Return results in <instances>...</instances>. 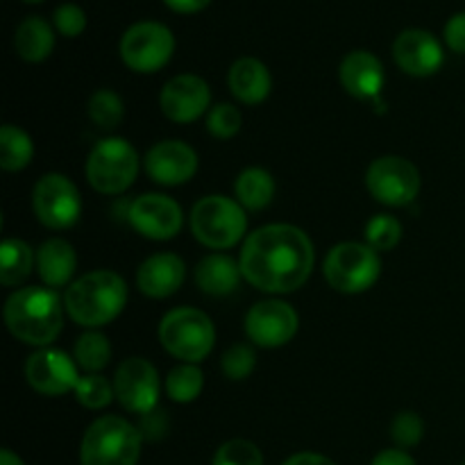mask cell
<instances>
[{
	"instance_id": "37",
	"label": "cell",
	"mask_w": 465,
	"mask_h": 465,
	"mask_svg": "<svg viewBox=\"0 0 465 465\" xmlns=\"http://www.w3.org/2000/svg\"><path fill=\"white\" fill-rule=\"evenodd\" d=\"M53 25L59 35L64 36H80L86 30V14L80 5L75 3H64L54 9L53 14Z\"/></svg>"
},
{
	"instance_id": "40",
	"label": "cell",
	"mask_w": 465,
	"mask_h": 465,
	"mask_svg": "<svg viewBox=\"0 0 465 465\" xmlns=\"http://www.w3.org/2000/svg\"><path fill=\"white\" fill-rule=\"evenodd\" d=\"M371 465H416V461H413V457H409L404 450L391 448V450H384V452L377 454V457L372 459Z\"/></svg>"
},
{
	"instance_id": "35",
	"label": "cell",
	"mask_w": 465,
	"mask_h": 465,
	"mask_svg": "<svg viewBox=\"0 0 465 465\" xmlns=\"http://www.w3.org/2000/svg\"><path fill=\"white\" fill-rule=\"evenodd\" d=\"M425 436V420L416 411H400L391 422V439L400 450L416 448Z\"/></svg>"
},
{
	"instance_id": "26",
	"label": "cell",
	"mask_w": 465,
	"mask_h": 465,
	"mask_svg": "<svg viewBox=\"0 0 465 465\" xmlns=\"http://www.w3.org/2000/svg\"><path fill=\"white\" fill-rule=\"evenodd\" d=\"M36 254L25 241L5 239L0 245V284L12 289L25 282L35 268Z\"/></svg>"
},
{
	"instance_id": "4",
	"label": "cell",
	"mask_w": 465,
	"mask_h": 465,
	"mask_svg": "<svg viewBox=\"0 0 465 465\" xmlns=\"http://www.w3.org/2000/svg\"><path fill=\"white\" fill-rule=\"evenodd\" d=\"M143 436L121 416H103L86 427L80 445V465H136Z\"/></svg>"
},
{
	"instance_id": "1",
	"label": "cell",
	"mask_w": 465,
	"mask_h": 465,
	"mask_svg": "<svg viewBox=\"0 0 465 465\" xmlns=\"http://www.w3.org/2000/svg\"><path fill=\"white\" fill-rule=\"evenodd\" d=\"M239 263L243 280L254 289L272 295L293 293L312 277L316 250L307 232L289 223H272L248 234Z\"/></svg>"
},
{
	"instance_id": "45",
	"label": "cell",
	"mask_w": 465,
	"mask_h": 465,
	"mask_svg": "<svg viewBox=\"0 0 465 465\" xmlns=\"http://www.w3.org/2000/svg\"><path fill=\"white\" fill-rule=\"evenodd\" d=\"M463 465H465V461H463Z\"/></svg>"
},
{
	"instance_id": "32",
	"label": "cell",
	"mask_w": 465,
	"mask_h": 465,
	"mask_svg": "<svg viewBox=\"0 0 465 465\" xmlns=\"http://www.w3.org/2000/svg\"><path fill=\"white\" fill-rule=\"evenodd\" d=\"M402 241V223L391 213H377L366 225V243L375 252H389Z\"/></svg>"
},
{
	"instance_id": "21",
	"label": "cell",
	"mask_w": 465,
	"mask_h": 465,
	"mask_svg": "<svg viewBox=\"0 0 465 465\" xmlns=\"http://www.w3.org/2000/svg\"><path fill=\"white\" fill-rule=\"evenodd\" d=\"M227 84H230L232 95L239 103L254 107V104H262L271 95L272 77L262 59L241 57L230 66Z\"/></svg>"
},
{
	"instance_id": "6",
	"label": "cell",
	"mask_w": 465,
	"mask_h": 465,
	"mask_svg": "<svg viewBox=\"0 0 465 465\" xmlns=\"http://www.w3.org/2000/svg\"><path fill=\"white\" fill-rule=\"evenodd\" d=\"M139 153L121 136L98 141L86 157L84 175L91 189L103 195H121L139 177Z\"/></svg>"
},
{
	"instance_id": "5",
	"label": "cell",
	"mask_w": 465,
	"mask_h": 465,
	"mask_svg": "<svg viewBox=\"0 0 465 465\" xmlns=\"http://www.w3.org/2000/svg\"><path fill=\"white\" fill-rule=\"evenodd\" d=\"M159 343L182 363H200L216 345L212 318L195 307H177L159 322Z\"/></svg>"
},
{
	"instance_id": "10",
	"label": "cell",
	"mask_w": 465,
	"mask_h": 465,
	"mask_svg": "<svg viewBox=\"0 0 465 465\" xmlns=\"http://www.w3.org/2000/svg\"><path fill=\"white\" fill-rule=\"evenodd\" d=\"M366 186L377 203L386 207H407L420 193L422 177L416 163L398 154H386L368 166Z\"/></svg>"
},
{
	"instance_id": "33",
	"label": "cell",
	"mask_w": 465,
	"mask_h": 465,
	"mask_svg": "<svg viewBox=\"0 0 465 465\" xmlns=\"http://www.w3.org/2000/svg\"><path fill=\"white\" fill-rule=\"evenodd\" d=\"M212 465H263V454L252 440L232 439L216 450Z\"/></svg>"
},
{
	"instance_id": "34",
	"label": "cell",
	"mask_w": 465,
	"mask_h": 465,
	"mask_svg": "<svg viewBox=\"0 0 465 465\" xmlns=\"http://www.w3.org/2000/svg\"><path fill=\"white\" fill-rule=\"evenodd\" d=\"M254 366H257V354L250 345L236 343L227 348L221 357V368L225 372L227 380L243 381L252 375Z\"/></svg>"
},
{
	"instance_id": "8",
	"label": "cell",
	"mask_w": 465,
	"mask_h": 465,
	"mask_svg": "<svg viewBox=\"0 0 465 465\" xmlns=\"http://www.w3.org/2000/svg\"><path fill=\"white\" fill-rule=\"evenodd\" d=\"M322 275H325L327 284L339 293H363L380 280V252H375L368 243L345 241L330 250L325 263H322Z\"/></svg>"
},
{
	"instance_id": "3",
	"label": "cell",
	"mask_w": 465,
	"mask_h": 465,
	"mask_svg": "<svg viewBox=\"0 0 465 465\" xmlns=\"http://www.w3.org/2000/svg\"><path fill=\"white\" fill-rule=\"evenodd\" d=\"M127 304V284L118 272L94 271L77 277L64 293L68 318L86 330L109 325Z\"/></svg>"
},
{
	"instance_id": "2",
	"label": "cell",
	"mask_w": 465,
	"mask_h": 465,
	"mask_svg": "<svg viewBox=\"0 0 465 465\" xmlns=\"http://www.w3.org/2000/svg\"><path fill=\"white\" fill-rule=\"evenodd\" d=\"M3 316L14 339L35 348H48L62 334L64 300L48 286H25L9 295Z\"/></svg>"
},
{
	"instance_id": "39",
	"label": "cell",
	"mask_w": 465,
	"mask_h": 465,
	"mask_svg": "<svg viewBox=\"0 0 465 465\" xmlns=\"http://www.w3.org/2000/svg\"><path fill=\"white\" fill-rule=\"evenodd\" d=\"M445 44L452 53L465 54V12L454 14L448 23H445Z\"/></svg>"
},
{
	"instance_id": "31",
	"label": "cell",
	"mask_w": 465,
	"mask_h": 465,
	"mask_svg": "<svg viewBox=\"0 0 465 465\" xmlns=\"http://www.w3.org/2000/svg\"><path fill=\"white\" fill-rule=\"evenodd\" d=\"M75 398L82 407L86 409H98L109 407L114 398H116V391H114V381H109L107 377L98 375V372H86L84 377H80L75 386Z\"/></svg>"
},
{
	"instance_id": "23",
	"label": "cell",
	"mask_w": 465,
	"mask_h": 465,
	"mask_svg": "<svg viewBox=\"0 0 465 465\" xmlns=\"http://www.w3.org/2000/svg\"><path fill=\"white\" fill-rule=\"evenodd\" d=\"M243 277L241 272V263L227 254L213 252L207 254L203 262L195 266V284L203 293L213 295V298H223L239 289V282Z\"/></svg>"
},
{
	"instance_id": "43",
	"label": "cell",
	"mask_w": 465,
	"mask_h": 465,
	"mask_svg": "<svg viewBox=\"0 0 465 465\" xmlns=\"http://www.w3.org/2000/svg\"><path fill=\"white\" fill-rule=\"evenodd\" d=\"M0 465H25L18 454H14L12 450H3L0 452Z\"/></svg>"
},
{
	"instance_id": "42",
	"label": "cell",
	"mask_w": 465,
	"mask_h": 465,
	"mask_svg": "<svg viewBox=\"0 0 465 465\" xmlns=\"http://www.w3.org/2000/svg\"><path fill=\"white\" fill-rule=\"evenodd\" d=\"M282 465H336L331 459L322 457V454H316V452H298L293 454V457L286 459Z\"/></svg>"
},
{
	"instance_id": "36",
	"label": "cell",
	"mask_w": 465,
	"mask_h": 465,
	"mask_svg": "<svg viewBox=\"0 0 465 465\" xmlns=\"http://www.w3.org/2000/svg\"><path fill=\"white\" fill-rule=\"evenodd\" d=\"M241 112L232 103H218L207 114V130L216 139H232L241 130Z\"/></svg>"
},
{
	"instance_id": "20",
	"label": "cell",
	"mask_w": 465,
	"mask_h": 465,
	"mask_svg": "<svg viewBox=\"0 0 465 465\" xmlns=\"http://www.w3.org/2000/svg\"><path fill=\"white\" fill-rule=\"evenodd\" d=\"M184 277L186 266L182 257L173 252H157L139 266V271H136V286L148 298L163 300L180 291Z\"/></svg>"
},
{
	"instance_id": "17",
	"label": "cell",
	"mask_w": 465,
	"mask_h": 465,
	"mask_svg": "<svg viewBox=\"0 0 465 465\" xmlns=\"http://www.w3.org/2000/svg\"><path fill=\"white\" fill-rule=\"evenodd\" d=\"M198 153L177 139L159 141L145 154V173L159 186H182L198 173Z\"/></svg>"
},
{
	"instance_id": "18",
	"label": "cell",
	"mask_w": 465,
	"mask_h": 465,
	"mask_svg": "<svg viewBox=\"0 0 465 465\" xmlns=\"http://www.w3.org/2000/svg\"><path fill=\"white\" fill-rule=\"evenodd\" d=\"M393 59L407 75L430 77L440 71L445 53L440 41L431 32L420 30V27H409L395 36Z\"/></svg>"
},
{
	"instance_id": "29",
	"label": "cell",
	"mask_w": 465,
	"mask_h": 465,
	"mask_svg": "<svg viewBox=\"0 0 465 465\" xmlns=\"http://www.w3.org/2000/svg\"><path fill=\"white\" fill-rule=\"evenodd\" d=\"M75 361L82 371L100 372L112 361V343L103 331L89 330L75 343Z\"/></svg>"
},
{
	"instance_id": "44",
	"label": "cell",
	"mask_w": 465,
	"mask_h": 465,
	"mask_svg": "<svg viewBox=\"0 0 465 465\" xmlns=\"http://www.w3.org/2000/svg\"><path fill=\"white\" fill-rule=\"evenodd\" d=\"M23 3H32V5H35V3H44V0H23Z\"/></svg>"
},
{
	"instance_id": "13",
	"label": "cell",
	"mask_w": 465,
	"mask_h": 465,
	"mask_svg": "<svg viewBox=\"0 0 465 465\" xmlns=\"http://www.w3.org/2000/svg\"><path fill=\"white\" fill-rule=\"evenodd\" d=\"M300 318L284 300H262L245 313V334L257 348H282L298 334Z\"/></svg>"
},
{
	"instance_id": "11",
	"label": "cell",
	"mask_w": 465,
	"mask_h": 465,
	"mask_svg": "<svg viewBox=\"0 0 465 465\" xmlns=\"http://www.w3.org/2000/svg\"><path fill=\"white\" fill-rule=\"evenodd\" d=\"M32 212L48 230H68L80 221V191L62 173H48L32 189Z\"/></svg>"
},
{
	"instance_id": "30",
	"label": "cell",
	"mask_w": 465,
	"mask_h": 465,
	"mask_svg": "<svg viewBox=\"0 0 465 465\" xmlns=\"http://www.w3.org/2000/svg\"><path fill=\"white\" fill-rule=\"evenodd\" d=\"M86 112H89V118L100 130H114L125 118V104H123V98L116 91L98 89L89 98Z\"/></svg>"
},
{
	"instance_id": "15",
	"label": "cell",
	"mask_w": 465,
	"mask_h": 465,
	"mask_svg": "<svg viewBox=\"0 0 465 465\" xmlns=\"http://www.w3.org/2000/svg\"><path fill=\"white\" fill-rule=\"evenodd\" d=\"M77 363L62 350L39 348L25 363V380L32 389L45 398H62L75 391L80 375Z\"/></svg>"
},
{
	"instance_id": "7",
	"label": "cell",
	"mask_w": 465,
	"mask_h": 465,
	"mask_svg": "<svg viewBox=\"0 0 465 465\" xmlns=\"http://www.w3.org/2000/svg\"><path fill=\"white\" fill-rule=\"evenodd\" d=\"M191 232L209 250H230L248 232L245 209L227 195H204L191 209Z\"/></svg>"
},
{
	"instance_id": "19",
	"label": "cell",
	"mask_w": 465,
	"mask_h": 465,
	"mask_svg": "<svg viewBox=\"0 0 465 465\" xmlns=\"http://www.w3.org/2000/svg\"><path fill=\"white\" fill-rule=\"evenodd\" d=\"M339 80L352 98L375 100L384 89V64L368 50H352L341 62Z\"/></svg>"
},
{
	"instance_id": "9",
	"label": "cell",
	"mask_w": 465,
	"mask_h": 465,
	"mask_svg": "<svg viewBox=\"0 0 465 465\" xmlns=\"http://www.w3.org/2000/svg\"><path fill=\"white\" fill-rule=\"evenodd\" d=\"M123 64L134 73H157L175 53L171 27L159 21H139L127 27L118 44Z\"/></svg>"
},
{
	"instance_id": "28",
	"label": "cell",
	"mask_w": 465,
	"mask_h": 465,
	"mask_svg": "<svg viewBox=\"0 0 465 465\" xmlns=\"http://www.w3.org/2000/svg\"><path fill=\"white\" fill-rule=\"evenodd\" d=\"M166 395L177 404H189L200 398L204 389V375L198 363H180L166 375Z\"/></svg>"
},
{
	"instance_id": "27",
	"label": "cell",
	"mask_w": 465,
	"mask_h": 465,
	"mask_svg": "<svg viewBox=\"0 0 465 465\" xmlns=\"http://www.w3.org/2000/svg\"><path fill=\"white\" fill-rule=\"evenodd\" d=\"M35 157V143L30 134L16 125H3L0 130V166L7 173H18L30 166Z\"/></svg>"
},
{
	"instance_id": "24",
	"label": "cell",
	"mask_w": 465,
	"mask_h": 465,
	"mask_svg": "<svg viewBox=\"0 0 465 465\" xmlns=\"http://www.w3.org/2000/svg\"><path fill=\"white\" fill-rule=\"evenodd\" d=\"M14 50L30 64L45 62L54 50V30L45 18L27 16L14 32Z\"/></svg>"
},
{
	"instance_id": "22",
	"label": "cell",
	"mask_w": 465,
	"mask_h": 465,
	"mask_svg": "<svg viewBox=\"0 0 465 465\" xmlns=\"http://www.w3.org/2000/svg\"><path fill=\"white\" fill-rule=\"evenodd\" d=\"M77 268V254L68 241L48 239L36 250V271H39L41 282L48 289H62L71 286L73 275Z\"/></svg>"
},
{
	"instance_id": "41",
	"label": "cell",
	"mask_w": 465,
	"mask_h": 465,
	"mask_svg": "<svg viewBox=\"0 0 465 465\" xmlns=\"http://www.w3.org/2000/svg\"><path fill=\"white\" fill-rule=\"evenodd\" d=\"M166 7H171L177 14H198L204 7H209L212 0H163Z\"/></svg>"
},
{
	"instance_id": "16",
	"label": "cell",
	"mask_w": 465,
	"mask_h": 465,
	"mask_svg": "<svg viewBox=\"0 0 465 465\" xmlns=\"http://www.w3.org/2000/svg\"><path fill=\"white\" fill-rule=\"evenodd\" d=\"M212 104V89L207 82L193 73L171 77L159 94L162 114L173 123H195Z\"/></svg>"
},
{
	"instance_id": "14",
	"label": "cell",
	"mask_w": 465,
	"mask_h": 465,
	"mask_svg": "<svg viewBox=\"0 0 465 465\" xmlns=\"http://www.w3.org/2000/svg\"><path fill=\"white\" fill-rule=\"evenodd\" d=\"M127 223L150 241H171L184 225L182 207L163 193H143L127 204Z\"/></svg>"
},
{
	"instance_id": "25",
	"label": "cell",
	"mask_w": 465,
	"mask_h": 465,
	"mask_svg": "<svg viewBox=\"0 0 465 465\" xmlns=\"http://www.w3.org/2000/svg\"><path fill=\"white\" fill-rule=\"evenodd\" d=\"M236 203L248 212H262L275 198V177L263 168H245L234 182Z\"/></svg>"
},
{
	"instance_id": "38",
	"label": "cell",
	"mask_w": 465,
	"mask_h": 465,
	"mask_svg": "<svg viewBox=\"0 0 465 465\" xmlns=\"http://www.w3.org/2000/svg\"><path fill=\"white\" fill-rule=\"evenodd\" d=\"M136 427H139L143 440H162L168 434V413L154 409V411L141 416V422Z\"/></svg>"
},
{
	"instance_id": "12",
	"label": "cell",
	"mask_w": 465,
	"mask_h": 465,
	"mask_svg": "<svg viewBox=\"0 0 465 465\" xmlns=\"http://www.w3.org/2000/svg\"><path fill=\"white\" fill-rule=\"evenodd\" d=\"M114 391L123 409L136 416L154 411L162 393V380L159 372L148 359L130 357L116 368L114 375Z\"/></svg>"
}]
</instances>
